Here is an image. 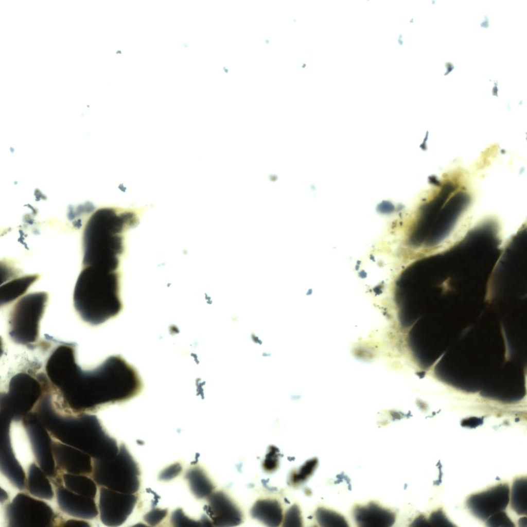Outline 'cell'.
I'll return each instance as SVG.
<instances>
[{
  "mask_svg": "<svg viewBox=\"0 0 527 527\" xmlns=\"http://www.w3.org/2000/svg\"><path fill=\"white\" fill-rule=\"evenodd\" d=\"M76 358L73 354L64 359L50 379L54 396L64 409L94 413L104 406L126 402L143 391L137 371L120 355L110 356L90 370H82Z\"/></svg>",
  "mask_w": 527,
  "mask_h": 527,
  "instance_id": "6da1fadb",
  "label": "cell"
},
{
  "mask_svg": "<svg viewBox=\"0 0 527 527\" xmlns=\"http://www.w3.org/2000/svg\"><path fill=\"white\" fill-rule=\"evenodd\" d=\"M146 207H105L89 218L82 236L83 267L118 271L124 254L125 234L136 226Z\"/></svg>",
  "mask_w": 527,
  "mask_h": 527,
  "instance_id": "7a4b0ae2",
  "label": "cell"
},
{
  "mask_svg": "<svg viewBox=\"0 0 527 527\" xmlns=\"http://www.w3.org/2000/svg\"><path fill=\"white\" fill-rule=\"evenodd\" d=\"M38 418L54 438L93 458H111L119 450L116 440L106 432L95 415L73 412L50 398L41 406Z\"/></svg>",
  "mask_w": 527,
  "mask_h": 527,
  "instance_id": "3957f363",
  "label": "cell"
},
{
  "mask_svg": "<svg viewBox=\"0 0 527 527\" xmlns=\"http://www.w3.org/2000/svg\"><path fill=\"white\" fill-rule=\"evenodd\" d=\"M120 278L119 271L83 267L73 294L74 306L82 320L97 326L120 313Z\"/></svg>",
  "mask_w": 527,
  "mask_h": 527,
  "instance_id": "277c9868",
  "label": "cell"
},
{
  "mask_svg": "<svg viewBox=\"0 0 527 527\" xmlns=\"http://www.w3.org/2000/svg\"><path fill=\"white\" fill-rule=\"evenodd\" d=\"M32 363L25 371L15 374L9 380L8 390L1 393V417L9 424L20 421L30 412L51 386L40 365Z\"/></svg>",
  "mask_w": 527,
  "mask_h": 527,
  "instance_id": "5b68a950",
  "label": "cell"
},
{
  "mask_svg": "<svg viewBox=\"0 0 527 527\" xmlns=\"http://www.w3.org/2000/svg\"><path fill=\"white\" fill-rule=\"evenodd\" d=\"M48 300L45 292H35L20 298L10 311L8 335L15 344L36 347L39 338L40 321Z\"/></svg>",
  "mask_w": 527,
  "mask_h": 527,
  "instance_id": "8992f818",
  "label": "cell"
},
{
  "mask_svg": "<svg viewBox=\"0 0 527 527\" xmlns=\"http://www.w3.org/2000/svg\"><path fill=\"white\" fill-rule=\"evenodd\" d=\"M92 476L100 486L123 493L135 494L140 486L138 467L124 445L114 457L93 459Z\"/></svg>",
  "mask_w": 527,
  "mask_h": 527,
  "instance_id": "52a82bcc",
  "label": "cell"
},
{
  "mask_svg": "<svg viewBox=\"0 0 527 527\" xmlns=\"http://www.w3.org/2000/svg\"><path fill=\"white\" fill-rule=\"evenodd\" d=\"M7 515L10 523L19 526H46L55 522L54 513L44 502L20 493L8 505Z\"/></svg>",
  "mask_w": 527,
  "mask_h": 527,
  "instance_id": "ba28073f",
  "label": "cell"
},
{
  "mask_svg": "<svg viewBox=\"0 0 527 527\" xmlns=\"http://www.w3.org/2000/svg\"><path fill=\"white\" fill-rule=\"evenodd\" d=\"M137 500L135 494L123 493L101 487L98 503L100 519L108 526L122 524L132 512Z\"/></svg>",
  "mask_w": 527,
  "mask_h": 527,
  "instance_id": "9c48e42d",
  "label": "cell"
},
{
  "mask_svg": "<svg viewBox=\"0 0 527 527\" xmlns=\"http://www.w3.org/2000/svg\"><path fill=\"white\" fill-rule=\"evenodd\" d=\"M510 501V487L501 483L469 496L466 505L477 518L486 520L490 516L504 511Z\"/></svg>",
  "mask_w": 527,
  "mask_h": 527,
  "instance_id": "30bf717a",
  "label": "cell"
},
{
  "mask_svg": "<svg viewBox=\"0 0 527 527\" xmlns=\"http://www.w3.org/2000/svg\"><path fill=\"white\" fill-rule=\"evenodd\" d=\"M52 448L59 472L92 475L93 460L90 455L58 440H52Z\"/></svg>",
  "mask_w": 527,
  "mask_h": 527,
  "instance_id": "8fae6325",
  "label": "cell"
},
{
  "mask_svg": "<svg viewBox=\"0 0 527 527\" xmlns=\"http://www.w3.org/2000/svg\"><path fill=\"white\" fill-rule=\"evenodd\" d=\"M207 512L212 523L218 526H236L243 521V513L238 505L222 491L208 496Z\"/></svg>",
  "mask_w": 527,
  "mask_h": 527,
  "instance_id": "7c38bea8",
  "label": "cell"
},
{
  "mask_svg": "<svg viewBox=\"0 0 527 527\" xmlns=\"http://www.w3.org/2000/svg\"><path fill=\"white\" fill-rule=\"evenodd\" d=\"M59 507L70 516L90 519L96 517L98 511L94 498L76 494L62 484L57 489Z\"/></svg>",
  "mask_w": 527,
  "mask_h": 527,
  "instance_id": "4fadbf2b",
  "label": "cell"
},
{
  "mask_svg": "<svg viewBox=\"0 0 527 527\" xmlns=\"http://www.w3.org/2000/svg\"><path fill=\"white\" fill-rule=\"evenodd\" d=\"M352 514L357 524L362 527L391 526L396 518L393 512L374 502L357 505Z\"/></svg>",
  "mask_w": 527,
  "mask_h": 527,
  "instance_id": "5bb4252c",
  "label": "cell"
},
{
  "mask_svg": "<svg viewBox=\"0 0 527 527\" xmlns=\"http://www.w3.org/2000/svg\"><path fill=\"white\" fill-rule=\"evenodd\" d=\"M251 517L268 526H278L283 519L280 504L275 499H264L257 501L250 511Z\"/></svg>",
  "mask_w": 527,
  "mask_h": 527,
  "instance_id": "9a60e30c",
  "label": "cell"
},
{
  "mask_svg": "<svg viewBox=\"0 0 527 527\" xmlns=\"http://www.w3.org/2000/svg\"><path fill=\"white\" fill-rule=\"evenodd\" d=\"M41 469L35 462L30 465L28 469L25 489L37 497L50 500L54 493L50 481L46 477L47 475Z\"/></svg>",
  "mask_w": 527,
  "mask_h": 527,
  "instance_id": "2e32d148",
  "label": "cell"
},
{
  "mask_svg": "<svg viewBox=\"0 0 527 527\" xmlns=\"http://www.w3.org/2000/svg\"><path fill=\"white\" fill-rule=\"evenodd\" d=\"M62 483L69 490L76 494L95 498L97 493L96 482L85 475L62 472Z\"/></svg>",
  "mask_w": 527,
  "mask_h": 527,
  "instance_id": "e0dca14e",
  "label": "cell"
},
{
  "mask_svg": "<svg viewBox=\"0 0 527 527\" xmlns=\"http://www.w3.org/2000/svg\"><path fill=\"white\" fill-rule=\"evenodd\" d=\"M190 487L198 498L208 497L212 493L214 486L209 479L200 469H194L186 474Z\"/></svg>",
  "mask_w": 527,
  "mask_h": 527,
  "instance_id": "ac0fdd59",
  "label": "cell"
},
{
  "mask_svg": "<svg viewBox=\"0 0 527 527\" xmlns=\"http://www.w3.org/2000/svg\"><path fill=\"white\" fill-rule=\"evenodd\" d=\"M511 505L513 510L520 515L527 513V479L526 477L516 479L511 491Z\"/></svg>",
  "mask_w": 527,
  "mask_h": 527,
  "instance_id": "d6986e66",
  "label": "cell"
},
{
  "mask_svg": "<svg viewBox=\"0 0 527 527\" xmlns=\"http://www.w3.org/2000/svg\"><path fill=\"white\" fill-rule=\"evenodd\" d=\"M37 275H28L14 279L4 286V298L1 301L4 305L13 301L28 289L38 278Z\"/></svg>",
  "mask_w": 527,
  "mask_h": 527,
  "instance_id": "ffe728a7",
  "label": "cell"
},
{
  "mask_svg": "<svg viewBox=\"0 0 527 527\" xmlns=\"http://www.w3.org/2000/svg\"><path fill=\"white\" fill-rule=\"evenodd\" d=\"M317 522L322 526H347V521L343 516L333 511L319 507L315 513Z\"/></svg>",
  "mask_w": 527,
  "mask_h": 527,
  "instance_id": "44dd1931",
  "label": "cell"
},
{
  "mask_svg": "<svg viewBox=\"0 0 527 527\" xmlns=\"http://www.w3.org/2000/svg\"><path fill=\"white\" fill-rule=\"evenodd\" d=\"M317 463L316 458L306 461L298 470L291 473L290 482L293 485H298L305 481L313 472Z\"/></svg>",
  "mask_w": 527,
  "mask_h": 527,
  "instance_id": "7402d4cb",
  "label": "cell"
},
{
  "mask_svg": "<svg viewBox=\"0 0 527 527\" xmlns=\"http://www.w3.org/2000/svg\"><path fill=\"white\" fill-rule=\"evenodd\" d=\"M283 526H302V518L300 507L294 504L291 506L283 516Z\"/></svg>",
  "mask_w": 527,
  "mask_h": 527,
  "instance_id": "603a6c76",
  "label": "cell"
},
{
  "mask_svg": "<svg viewBox=\"0 0 527 527\" xmlns=\"http://www.w3.org/2000/svg\"><path fill=\"white\" fill-rule=\"evenodd\" d=\"M486 520V525L488 526H515L513 522L503 511L492 515Z\"/></svg>",
  "mask_w": 527,
  "mask_h": 527,
  "instance_id": "cb8c5ba5",
  "label": "cell"
},
{
  "mask_svg": "<svg viewBox=\"0 0 527 527\" xmlns=\"http://www.w3.org/2000/svg\"><path fill=\"white\" fill-rule=\"evenodd\" d=\"M429 523L430 526H453L454 525L448 519L444 512L440 509L432 513L429 519Z\"/></svg>",
  "mask_w": 527,
  "mask_h": 527,
  "instance_id": "d4e9b609",
  "label": "cell"
},
{
  "mask_svg": "<svg viewBox=\"0 0 527 527\" xmlns=\"http://www.w3.org/2000/svg\"><path fill=\"white\" fill-rule=\"evenodd\" d=\"M272 454L270 453L269 454V455L268 457H266V459L265 460V463L263 465L265 467V469L267 471H272L271 462L275 469L276 468V466H277V455L275 449L272 450Z\"/></svg>",
  "mask_w": 527,
  "mask_h": 527,
  "instance_id": "484cf974",
  "label": "cell"
},
{
  "mask_svg": "<svg viewBox=\"0 0 527 527\" xmlns=\"http://www.w3.org/2000/svg\"><path fill=\"white\" fill-rule=\"evenodd\" d=\"M412 526H430L428 520H427L423 516H420L415 520Z\"/></svg>",
  "mask_w": 527,
  "mask_h": 527,
  "instance_id": "4316f807",
  "label": "cell"
}]
</instances>
